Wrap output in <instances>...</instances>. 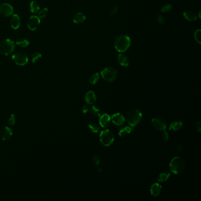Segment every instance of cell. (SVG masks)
<instances>
[{
  "label": "cell",
  "mask_w": 201,
  "mask_h": 201,
  "mask_svg": "<svg viewBox=\"0 0 201 201\" xmlns=\"http://www.w3.org/2000/svg\"><path fill=\"white\" fill-rule=\"evenodd\" d=\"M12 59L17 65L20 66H25L28 61V56L23 52H17L14 54Z\"/></svg>",
  "instance_id": "cell-7"
},
{
  "label": "cell",
  "mask_w": 201,
  "mask_h": 201,
  "mask_svg": "<svg viewBox=\"0 0 201 201\" xmlns=\"http://www.w3.org/2000/svg\"><path fill=\"white\" fill-rule=\"evenodd\" d=\"M183 17L184 18L190 21H195L197 18V15L193 11H188L183 13Z\"/></svg>",
  "instance_id": "cell-18"
},
{
  "label": "cell",
  "mask_w": 201,
  "mask_h": 201,
  "mask_svg": "<svg viewBox=\"0 0 201 201\" xmlns=\"http://www.w3.org/2000/svg\"><path fill=\"white\" fill-rule=\"evenodd\" d=\"M30 11L33 14L37 13L40 10L39 4L35 1H32L30 4Z\"/></svg>",
  "instance_id": "cell-21"
},
{
  "label": "cell",
  "mask_w": 201,
  "mask_h": 201,
  "mask_svg": "<svg viewBox=\"0 0 201 201\" xmlns=\"http://www.w3.org/2000/svg\"><path fill=\"white\" fill-rule=\"evenodd\" d=\"M117 60H118L119 63L123 67H127L129 66V60L125 54H119L117 57Z\"/></svg>",
  "instance_id": "cell-17"
},
{
  "label": "cell",
  "mask_w": 201,
  "mask_h": 201,
  "mask_svg": "<svg viewBox=\"0 0 201 201\" xmlns=\"http://www.w3.org/2000/svg\"><path fill=\"white\" fill-rule=\"evenodd\" d=\"M48 11H49V9L47 8H43L42 10H41L40 11H39V12H38V17L40 18H44L46 16Z\"/></svg>",
  "instance_id": "cell-29"
},
{
  "label": "cell",
  "mask_w": 201,
  "mask_h": 201,
  "mask_svg": "<svg viewBox=\"0 0 201 201\" xmlns=\"http://www.w3.org/2000/svg\"><path fill=\"white\" fill-rule=\"evenodd\" d=\"M14 9L11 5L8 3H2L0 4V16L8 17L13 14Z\"/></svg>",
  "instance_id": "cell-8"
},
{
  "label": "cell",
  "mask_w": 201,
  "mask_h": 201,
  "mask_svg": "<svg viewBox=\"0 0 201 201\" xmlns=\"http://www.w3.org/2000/svg\"><path fill=\"white\" fill-rule=\"evenodd\" d=\"M100 125L102 127H107L111 123V117L108 114H103L100 116Z\"/></svg>",
  "instance_id": "cell-14"
},
{
  "label": "cell",
  "mask_w": 201,
  "mask_h": 201,
  "mask_svg": "<svg viewBox=\"0 0 201 201\" xmlns=\"http://www.w3.org/2000/svg\"><path fill=\"white\" fill-rule=\"evenodd\" d=\"M183 126V123L180 121H176V122H172L170 127H169V130H174V131H177L178 130H179Z\"/></svg>",
  "instance_id": "cell-23"
},
{
  "label": "cell",
  "mask_w": 201,
  "mask_h": 201,
  "mask_svg": "<svg viewBox=\"0 0 201 201\" xmlns=\"http://www.w3.org/2000/svg\"><path fill=\"white\" fill-rule=\"evenodd\" d=\"M195 127H196L197 130L198 132H201V122H200V121H197V122L195 123Z\"/></svg>",
  "instance_id": "cell-35"
},
{
  "label": "cell",
  "mask_w": 201,
  "mask_h": 201,
  "mask_svg": "<svg viewBox=\"0 0 201 201\" xmlns=\"http://www.w3.org/2000/svg\"><path fill=\"white\" fill-rule=\"evenodd\" d=\"M97 100L96 96L94 92L89 91L88 92L85 96V101L88 104H94Z\"/></svg>",
  "instance_id": "cell-16"
},
{
  "label": "cell",
  "mask_w": 201,
  "mask_h": 201,
  "mask_svg": "<svg viewBox=\"0 0 201 201\" xmlns=\"http://www.w3.org/2000/svg\"><path fill=\"white\" fill-rule=\"evenodd\" d=\"M40 18L36 16H31L27 23L28 28L31 31H35L40 24Z\"/></svg>",
  "instance_id": "cell-9"
},
{
  "label": "cell",
  "mask_w": 201,
  "mask_h": 201,
  "mask_svg": "<svg viewBox=\"0 0 201 201\" xmlns=\"http://www.w3.org/2000/svg\"><path fill=\"white\" fill-rule=\"evenodd\" d=\"M92 162L93 163L96 165V166H98L101 162V158L100 156L98 155H95L93 156V158H92Z\"/></svg>",
  "instance_id": "cell-30"
},
{
  "label": "cell",
  "mask_w": 201,
  "mask_h": 201,
  "mask_svg": "<svg viewBox=\"0 0 201 201\" xmlns=\"http://www.w3.org/2000/svg\"><path fill=\"white\" fill-rule=\"evenodd\" d=\"M10 25L14 30H17L21 25V20L19 16L17 14H13L10 19Z\"/></svg>",
  "instance_id": "cell-13"
},
{
  "label": "cell",
  "mask_w": 201,
  "mask_h": 201,
  "mask_svg": "<svg viewBox=\"0 0 201 201\" xmlns=\"http://www.w3.org/2000/svg\"><path fill=\"white\" fill-rule=\"evenodd\" d=\"M131 40L129 37L126 35H122L115 40V47L118 52H123L129 48Z\"/></svg>",
  "instance_id": "cell-1"
},
{
  "label": "cell",
  "mask_w": 201,
  "mask_h": 201,
  "mask_svg": "<svg viewBox=\"0 0 201 201\" xmlns=\"http://www.w3.org/2000/svg\"><path fill=\"white\" fill-rule=\"evenodd\" d=\"M162 139L164 142H166L168 140H169V134L165 131V130H163V133H162Z\"/></svg>",
  "instance_id": "cell-32"
},
{
  "label": "cell",
  "mask_w": 201,
  "mask_h": 201,
  "mask_svg": "<svg viewBox=\"0 0 201 201\" xmlns=\"http://www.w3.org/2000/svg\"><path fill=\"white\" fill-rule=\"evenodd\" d=\"M171 176V174L168 172V171H164L162 173H160L159 174V175L158 176V178H157V180L159 182H165L166 180H167L169 177Z\"/></svg>",
  "instance_id": "cell-22"
},
{
  "label": "cell",
  "mask_w": 201,
  "mask_h": 201,
  "mask_svg": "<svg viewBox=\"0 0 201 201\" xmlns=\"http://www.w3.org/2000/svg\"><path fill=\"white\" fill-rule=\"evenodd\" d=\"M162 186L158 183H153L151 187V195L153 197H157L158 196L161 191H162Z\"/></svg>",
  "instance_id": "cell-15"
},
{
  "label": "cell",
  "mask_w": 201,
  "mask_h": 201,
  "mask_svg": "<svg viewBox=\"0 0 201 201\" xmlns=\"http://www.w3.org/2000/svg\"><path fill=\"white\" fill-rule=\"evenodd\" d=\"M88 127L89 129V130L92 132L93 133H98L99 132V131L101 129V127L98 124L96 123H90L88 125Z\"/></svg>",
  "instance_id": "cell-26"
},
{
  "label": "cell",
  "mask_w": 201,
  "mask_h": 201,
  "mask_svg": "<svg viewBox=\"0 0 201 201\" xmlns=\"http://www.w3.org/2000/svg\"><path fill=\"white\" fill-rule=\"evenodd\" d=\"M101 75L106 81L112 82L116 78L117 72L113 67H106L101 72Z\"/></svg>",
  "instance_id": "cell-6"
},
{
  "label": "cell",
  "mask_w": 201,
  "mask_h": 201,
  "mask_svg": "<svg viewBox=\"0 0 201 201\" xmlns=\"http://www.w3.org/2000/svg\"><path fill=\"white\" fill-rule=\"evenodd\" d=\"M175 150L176 151V152L177 153H180L181 152L182 150H183V148L181 145H176L175 148Z\"/></svg>",
  "instance_id": "cell-36"
},
{
  "label": "cell",
  "mask_w": 201,
  "mask_h": 201,
  "mask_svg": "<svg viewBox=\"0 0 201 201\" xmlns=\"http://www.w3.org/2000/svg\"><path fill=\"white\" fill-rule=\"evenodd\" d=\"M99 80V75L98 73H95L91 75L89 78V81L92 84H95Z\"/></svg>",
  "instance_id": "cell-28"
},
{
  "label": "cell",
  "mask_w": 201,
  "mask_h": 201,
  "mask_svg": "<svg viewBox=\"0 0 201 201\" xmlns=\"http://www.w3.org/2000/svg\"><path fill=\"white\" fill-rule=\"evenodd\" d=\"M172 7L171 5H166L165 6H164L162 8V12H166L168 11H169L171 9Z\"/></svg>",
  "instance_id": "cell-34"
},
{
  "label": "cell",
  "mask_w": 201,
  "mask_h": 201,
  "mask_svg": "<svg viewBox=\"0 0 201 201\" xmlns=\"http://www.w3.org/2000/svg\"><path fill=\"white\" fill-rule=\"evenodd\" d=\"M133 127L131 126H125L123 127L122 128H121L119 130V135L120 136H125L126 135H127L128 134L130 133L131 132H133Z\"/></svg>",
  "instance_id": "cell-19"
},
{
  "label": "cell",
  "mask_w": 201,
  "mask_h": 201,
  "mask_svg": "<svg viewBox=\"0 0 201 201\" xmlns=\"http://www.w3.org/2000/svg\"><path fill=\"white\" fill-rule=\"evenodd\" d=\"M100 140L102 145L105 146H109L113 143L115 137L110 130L106 129L101 132Z\"/></svg>",
  "instance_id": "cell-5"
},
{
  "label": "cell",
  "mask_w": 201,
  "mask_h": 201,
  "mask_svg": "<svg viewBox=\"0 0 201 201\" xmlns=\"http://www.w3.org/2000/svg\"><path fill=\"white\" fill-rule=\"evenodd\" d=\"M151 123L153 126L159 130H165L167 127V124L165 120L160 117L153 118L151 120Z\"/></svg>",
  "instance_id": "cell-11"
},
{
  "label": "cell",
  "mask_w": 201,
  "mask_h": 201,
  "mask_svg": "<svg viewBox=\"0 0 201 201\" xmlns=\"http://www.w3.org/2000/svg\"><path fill=\"white\" fill-rule=\"evenodd\" d=\"M195 38L199 43H200V40H201V30H198L195 32Z\"/></svg>",
  "instance_id": "cell-31"
},
{
  "label": "cell",
  "mask_w": 201,
  "mask_h": 201,
  "mask_svg": "<svg viewBox=\"0 0 201 201\" xmlns=\"http://www.w3.org/2000/svg\"><path fill=\"white\" fill-rule=\"evenodd\" d=\"M13 135L12 129L7 126H2L0 128V139L2 140H9Z\"/></svg>",
  "instance_id": "cell-10"
},
{
  "label": "cell",
  "mask_w": 201,
  "mask_h": 201,
  "mask_svg": "<svg viewBox=\"0 0 201 201\" xmlns=\"http://www.w3.org/2000/svg\"><path fill=\"white\" fill-rule=\"evenodd\" d=\"M89 110V106L87 105H86V106H84L83 107V109H82V112L83 113H86L88 112Z\"/></svg>",
  "instance_id": "cell-37"
},
{
  "label": "cell",
  "mask_w": 201,
  "mask_h": 201,
  "mask_svg": "<svg viewBox=\"0 0 201 201\" xmlns=\"http://www.w3.org/2000/svg\"><path fill=\"white\" fill-rule=\"evenodd\" d=\"M111 120H112L113 123L117 126H122L125 122V118L124 116L120 113L114 114L112 116Z\"/></svg>",
  "instance_id": "cell-12"
},
{
  "label": "cell",
  "mask_w": 201,
  "mask_h": 201,
  "mask_svg": "<svg viewBox=\"0 0 201 201\" xmlns=\"http://www.w3.org/2000/svg\"><path fill=\"white\" fill-rule=\"evenodd\" d=\"M15 49V43L14 41L7 38L3 40L0 43V53L4 55H8L12 53Z\"/></svg>",
  "instance_id": "cell-3"
},
{
  "label": "cell",
  "mask_w": 201,
  "mask_h": 201,
  "mask_svg": "<svg viewBox=\"0 0 201 201\" xmlns=\"http://www.w3.org/2000/svg\"><path fill=\"white\" fill-rule=\"evenodd\" d=\"M142 118V114L141 112L137 109H134L128 113L127 120L130 126L134 127L140 123Z\"/></svg>",
  "instance_id": "cell-4"
},
{
  "label": "cell",
  "mask_w": 201,
  "mask_h": 201,
  "mask_svg": "<svg viewBox=\"0 0 201 201\" xmlns=\"http://www.w3.org/2000/svg\"><path fill=\"white\" fill-rule=\"evenodd\" d=\"M16 44L21 47L25 48L30 44V42L25 38H18L16 41Z\"/></svg>",
  "instance_id": "cell-24"
},
{
  "label": "cell",
  "mask_w": 201,
  "mask_h": 201,
  "mask_svg": "<svg viewBox=\"0 0 201 201\" xmlns=\"http://www.w3.org/2000/svg\"><path fill=\"white\" fill-rule=\"evenodd\" d=\"M41 54L38 52L33 53L31 55V60L32 63H37L38 61H39L41 59Z\"/></svg>",
  "instance_id": "cell-27"
},
{
  "label": "cell",
  "mask_w": 201,
  "mask_h": 201,
  "mask_svg": "<svg viewBox=\"0 0 201 201\" xmlns=\"http://www.w3.org/2000/svg\"><path fill=\"white\" fill-rule=\"evenodd\" d=\"M90 112L92 115L94 116L95 117H99L101 116V113H100V110L96 107L95 106H92L90 108Z\"/></svg>",
  "instance_id": "cell-25"
},
{
  "label": "cell",
  "mask_w": 201,
  "mask_h": 201,
  "mask_svg": "<svg viewBox=\"0 0 201 201\" xmlns=\"http://www.w3.org/2000/svg\"><path fill=\"white\" fill-rule=\"evenodd\" d=\"M169 166L172 172L175 174H179L183 171L185 167V163L182 157L176 156L171 161Z\"/></svg>",
  "instance_id": "cell-2"
},
{
  "label": "cell",
  "mask_w": 201,
  "mask_h": 201,
  "mask_svg": "<svg viewBox=\"0 0 201 201\" xmlns=\"http://www.w3.org/2000/svg\"><path fill=\"white\" fill-rule=\"evenodd\" d=\"M86 20V16L81 13H78L73 17V21L75 24H80L84 22Z\"/></svg>",
  "instance_id": "cell-20"
},
{
  "label": "cell",
  "mask_w": 201,
  "mask_h": 201,
  "mask_svg": "<svg viewBox=\"0 0 201 201\" xmlns=\"http://www.w3.org/2000/svg\"><path fill=\"white\" fill-rule=\"evenodd\" d=\"M16 122V119H15V116L14 115H11L9 118V122L8 123L10 125H14Z\"/></svg>",
  "instance_id": "cell-33"
}]
</instances>
